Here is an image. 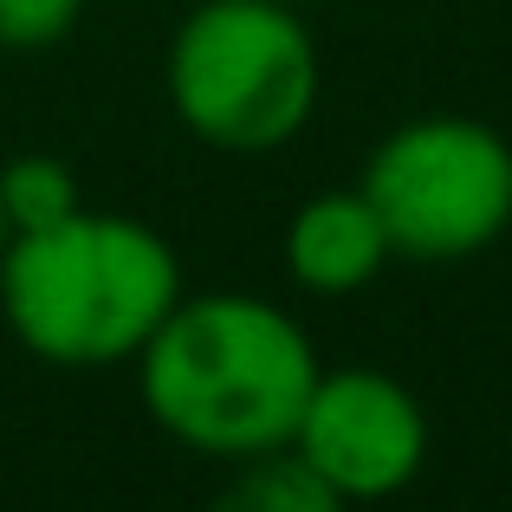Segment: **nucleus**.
I'll return each instance as SVG.
<instances>
[{
    "label": "nucleus",
    "instance_id": "1",
    "mask_svg": "<svg viewBox=\"0 0 512 512\" xmlns=\"http://www.w3.org/2000/svg\"><path fill=\"white\" fill-rule=\"evenodd\" d=\"M318 370L325 363L299 312L260 292H182L137 350L150 422L188 454L227 467L286 448Z\"/></svg>",
    "mask_w": 512,
    "mask_h": 512
},
{
    "label": "nucleus",
    "instance_id": "2",
    "mask_svg": "<svg viewBox=\"0 0 512 512\" xmlns=\"http://www.w3.org/2000/svg\"><path fill=\"white\" fill-rule=\"evenodd\" d=\"M182 292L169 234L111 208H78L59 227L13 234L0 253V318L20 350L52 370L137 363Z\"/></svg>",
    "mask_w": 512,
    "mask_h": 512
},
{
    "label": "nucleus",
    "instance_id": "3",
    "mask_svg": "<svg viewBox=\"0 0 512 512\" xmlns=\"http://www.w3.org/2000/svg\"><path fill=\"white\" fill-rule=\"evenodd\" d=\"M163 91L195 143L273 156L312 124L325 59L292 0H201L169 33Z\"/></svg>",
    "mask_w": 512,
    "mask_h": 512
},
{
    "label": "nucleus",
    "instance_id": "4",
    "mask_svg": "<svg viewBox=\"0 0 512 512\" xmlns=\"http://www.w3.org/2000/svg\"><path fill=\"white\" fill-rule=\"evenodd\" d=\"M357 188L396 260L454 266L512 227V143L480 117H409L370 150Z\"/></svg>",
    "mask_w": 512,
    "mask_h": 512
},
{
    "label": "nucleus",
    "instance_id": "5",
    "mask_svg": "<svg viewBox=\"0 0 512 512\" xmlns=\"http://www.w3.org/2000/svg\"><path fill=\"white\" fill-rule=\"evenodd\" d=\"M286 448L344 506H370L402 493L428 467V409L402 376L370 370V363L318 370Z\"/></svg>",
    "mask_w": 512,
    "mask_h": 512
},
{
    "label": "nucleus",
    "instance_id": "6",
    "mask_svg": "<svg viewBox=\"0 0 512 512\" xmlns=\"http://www.w3.org/2000/svg\"><path fill=\"white\" fill-rule=\"evenodd\" d=\"M279 260H286L292 286L318 292V299H350L396 253H389V234L363 201V188H318L312 201L292 208L286 234H279Z\"/></svg>",
    "mask_w": 512,
    "mask_h": 512
},
{
    "label": "nucleus",
    "instance_id": "7",
    "mask_svg": "<svg viewBox=\"0 0 512 512\" xmlns=\"http://www.w3.org/2000/svg\"><path fill=\"white\" fill-rule=\"evenodd\" d=\"M208 512H350V506L292 448H273L253 454V461H234V474H227V487L214 493Z\"/></svg>",
    "mask_w": 512,
    "mask_h": 512
},
{
    "label": "nucleus",
    "instance_id": "8",
    "mask_svg": "<svg viewBox=\"0 0 512 512\" xmlns=\"http://www.w3.org/2000/svg\"><path fill=\"white\" fill-rule=\"evenodd\" d=\"M0 208H7L13 234H39V227H59L85 208V182L72 175L65 156L26 150L13 163H0Z\"/></svg>",
    "mask_w": 512,
    "mask_h": 512
},
{
    "label": "nucleus",
    "instance_id": "9",
    "mask_svg": "<svg viewBox=\"0 0 512 512\" xmlns=\"http://www.w3.org/2000/svg\"><path fill=\"white\" fill-rule=\"evenodd\" d=\"M85 0H0V52H46L78 26Z\"/></svg>",
    "mask_w": 512,
    "mask_h": 512
},
{
    "label": "nucleus",
    "instance_id": "10",
    "mask_svg": "<svg viewBox=\"0 0 512 512\" xmlns=\"http://www.w3.org/2000/svg\"><path fill=\"white\" fill-rule=\"evenodd\" d=\"M7 240H13V227H7V208H0V253H7Z\"/></svg>",
    "mask_w": 512,
    "mask_h": 512
},
{
    "label": "nucleus",
    "instance_id": "11",
    "mask_svg": "<svg viewBox=\"0 0 512 512\" xmlns=\"http://www.w3.org/2000/svg\"><path fill=\"white\" fill-rule=\"evenodd\" d=\"M292 7H318V0H292Z\"/></svg>",
    "mask_w": 512,
    "mask_h": 512
}]
</instances>
